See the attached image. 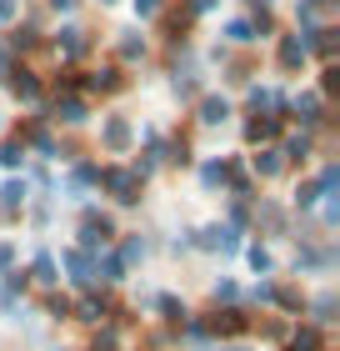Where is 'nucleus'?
I'll use <instances>...</instances> for the list:
<instances>
[{
	"label": "nucleus",
	"mask_w": 340,
	"mask_h": 351,
	"mask_svg": "<svg viewBox=\"0 0 340 351\" xmlns=\"http://www.w3.org/2000/svg\"><path fill=\"white\" fill-rule=\"evenodd\" d=\"M110 186H116L120 201H135V176L131 171H110Z\"/></svg>",
	"instance_id": "f257e3e1"
},
{
	"label": "nucleus",
	"mask_w": 340,
	"mask_h": 351,
	"mask_svg": "<svg viewBox=\"0 0 340 351\" xmlns=\"http://www.w3.org/2000/svg\"><path fill=\"white\" fill-rule=\"evenodd\" d=\"M105 141H110V146H125V141H131V131H125V121H110V125H105Z\"/></svg>",
	"instance_id": "f03ea898"
},
{
	"label": "nucleus",
	"mask_w": 340,
	"mask_h": 351,
	"mask_svg": "<svg viewBox=\"0 0 340 351\" xmlns=\"http://www.w3.org/2000/svg\"><path fill=\"white\" fill-rule=\"evenodd\" d=\"M60 121H70V125H75V121H86V110H80V101H66V106H60Z\"/></svg>",
	"instance_id": "7ed1b4c3"
},
{
	"label": "nucleus",
	"mask_w": 340,
	"mask_h": 351,
	"mask_svg": "<svg viewBox=\"0 0 340 351\" xmlns=\"http://www.w3.org/2000/svg\"><path fill=\"white\" fill-rule=\"evenodd\" d=\"M36 276L51 286V281H55V261H51V256H40V261H36Z\"/></svg>",
	"instance_id": "20e7f679"
},
{
	"label": "nucleus",
	"mask_w": 340,
	"mask_h": 351,
	"mask_svg": "<svg viewBox=\"0 0 340 351\" xmlns=\"http://www.w3.org/2000/svg\"><path fill=\"white\" fill-rule=\"evenodd\" d=\"M205 121H225V101H205Z\"/></svg>",
	"instance_id": "39448f33"
},
{
	"label": "nucleus",
	"mask_w": 340,
	"mask_h": 351,
	"mask_svg": "<svg viewBox=\"0 0 340 351\" xmlns=\"http://www.w3.org/2000/svg\"><path fill=\"white\" fill-rule=\"evenodd\" d=\"M101 316V301H80V322H95Z\"/></svg>",
	"instance_id": "423d86ee"
},
{
	"label": "nucleus",
	"mask_w": 340,
	"mask_h": 351,
	"mask_svg": "<svg viewBox=\"0 0 340 351\" xmlns=\"http://www.w3.org/2000/svg\"><path fill=\"white\" fill-rule=\"evenodd\" d=\"M0 196H5V206H15V201H21V196H25V186H15V181H10L5 191H0Z\"/></svg>",
	"instance_id": "0eeeda50"
},
{
	"label": "nucleus",
	"mask_w": 340,
	"mask_h": 351,
	"mask_svg": "<svg viewBox=\"0 0 340 351\" xmlns=\"http://www.w3.org/2000/svg\"><path fill=\"white\" fill-rule=\"evenodd\" d=\"M135 10H140V15H151V10H155V0H135Z\"/></svg>",
	"instance_id": "6e6552de"
}]
</instances>
